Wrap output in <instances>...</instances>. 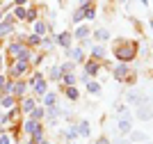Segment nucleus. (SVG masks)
<instances>
[{"label": "nucleus", "instance_id": "obj_1", "mask_svg": "<svg viewBox=\"0 0 153 144\" xmlns=\"http://www.w3.org/2000/svg\"><path fill=\"white\" fill-rule=\"evenodd\" d=\"M114 55L119 57L123 64L130 62V60L135 57V44H130V41H126V44H119V46H117V50H114Z\"/></svg>", "mask_w": 153, "mask_h": 144}, {"label": "nucleus", "instance_id": "obj_2", "mask_svg": "<svg viewBox=\"0 0 153 144\" xmlns=\"http://www.w3.org/2000/svg\"><path fill=\"white\" fill-rule=\"evenodd\" d=\"M126 101L128 103H130V105H144V103H146V94H144V92H140V89H130V92H128L126 94Z\"/></svg>", "mask_w": 153, "mask_h": 144}, {"label": "nucleus", "instance_id": "obj_3", "mask_svg": "<svg viewBox=\"0 0 153 144\" xmlns=\"http://www.w3.org/2000/svg\"><path fill=\"white\" fill-rule=\"evenodd\" d=\"M119 133H126V135H130L133 133V126H130V114H121V119H119Z\"/></svg>", "mask_w": 153, "mask_h": 144}, {"label": "nucleus", "instance_id": "obj_4", "mask_svg": "<svg viewBox=\"0 0 153 144\" xmlns=\"http://www.w3.org/2000/svg\"><path fill=\"white\" fill-rule=\"evenodd\" d=\"M137 117H140L142 121H149V119H153V110H151V105H149V103L140 105V107H137Z\"/></svg>", "mask_w": 153, "mask_h": 144}, {"label": "nucleus", "instance_id": "obj_5", "mask_svg": "<svg viewBox=\"0 0 153 144\" xmlns=\"http://www.w3.org/2000/svg\"><path fill=\"white\" fill-rule=\"evenodd\" d=\"M126 75H128V64H119V66L114 69V78L117 80H123Z\"/></svg>", "mask_w": 153, "mask_h": 144}, {"label": "nucleus", "instance_id": "obj_6", "mask_svg": "<svg viewBox=\"0 0 153 144\" xmlns=\"http://www.w3.org/2000/svg\"><path fill=\"white\" fill-rule=\"evenodd\" d=\"M130 142H146V133L133 131V133H130Z\"/></svg>", "mask_w": 153, "mask_h": 144}, {"label": "nucleus", "instance_id": "obj_7", "mask_svg": "<svg viewBox=\"0 0 153 144\" xmlns=\"http://www.w3.org/2000/svg\"><path fill=\"white\" fill-rule=\"evenodd\" d=\"M94 37H96V41H105V39H110V32L108 30H96Z\"/></svg>", "mask_w": 153, "mask_h": 144}, {"label": "nucleus", "instance_id": "obj_8", "mask_svg": "<svg viewBox=\"0 0 153 144\" xmlns=\"http://www.w3.org/2000/svg\"><path fill=\"white\" fill-rule=\"evenodd\" d=\"M85 71H87V75H94V73H98V64H96V62H87Z\"/></svg>", "mask_w": 153, "mask_h": 144}, {"label": "nucleus", "instance_id": "obj_9", "mask_svg": "<svg viewBox=\"0 0 153 144\" xmlns=\"http://www.w3.org/2000/svg\"><path fill=\"white\" fill-rule=\"evenodd\" d=\"M87 34H89V28H87V25H80V28L76 30V37L78 39H85Z\"/></svg>", "mask_w": 153, "mask_h": 144}, {"label": "nucleus", "instance_id": "obj_10", "mask_svg": "<svg viewBox=\"0 0 153 144\" xmlns=\"http://www.w3.org/2000/svg\"><path fill=\"white\" fill-rule=\"evenodd\" d=\"M91 53H94V57H98V60H101V57H105V48H103V46H94V48H91Z\"/></svg>", "mask_w": 153, "mask_h": 144}, {"label": "nucleus", "instance_id": "obj_11", "mask_svg": "<svg viewBox=\"0 0 153 144\" xmlns=\"http://www.w3.org/2000/svg\"><path fill=\"white\" fill-rule=\"evenodd\" d=\"M87 89H89L91 94H98V92H101V85H98V82H87Z\"/></svg>", "mask_w": 153, "mask_h": 144}, {"label": "nucleus", "instance_id": "obj_12", "mask_svg": "<svg viewBox=\"0 0 153 144\" xmlns=\"http://www.w3.org/2000/svg\"><path fill=\"white\" fill-rule=\"evenodd\" d=\"M59 44H62V46H69V44H71V37H69V32H64L62 37H59Z\"/></svg>", "mask_w": 153, "mask_h": 144}, {"label": "nucleus", "instance_id": "obj_13", "mask_svg": "<svg viewBox=\"0 0 153 144\" xmlns=\"http://www.w3.org/2000/svg\"><path fill=\"white\" fill-rule=\"evenodd\" d=\"M82 14H85V19H94V9H91V7H85Z\"/></svg>", "mask_w": 153, "mask_h": 144}, {"label": "nucleus", "instance_id": "obj_14", "mask_svg": "<svg viewBox=\"0 0 153 144\" xmlns=\"http://www.w3.org/2000/svg\"><path fill=\"white\" fill-rule=\"evenodd\" d=\"M9 28H12V23H9V21H7V23H2V25H0V34H7V32H9Z\"/></svg>", "mask_w": 153, "mask_h": 144}, {"label": "nucleus", "instance_id": "obj_15", "mask_svg": "<svg viewBox=\"0 0 153 144\" xmlns=\"http://www.w3.org/2000/svg\"><path fill=\"white\" fill-rule=\"evenodd\" d=\"M80 133H82V135H89V126H87V121L80 124Z\"/></svg>", "mask_w": 153, "mask_h": 144}, {"label": "nucleus", "instance_id": "obj_16", "mask_svg": "<svg viewBox=\"0 0 153 144\" xmlns=\"http://www.w3.org/2000/svg\"><path fill=\"white\" fill-rule=\"evenodd\" d=\"M46 105H55V94H48V96H46Z\"/></svg>", "mask_w": 153, "mask_h": 144}, {"label": "nucleus", "instance_id": "obj_17", "mask_svg": "<svg viewBox=\"0 0 153 144\" xmlns=\"http://www.w3.org/2000/svg\"><path fill=\"white\" fill-rule=\"evenodd\" d=\"M71 55H73V60H82V50H80V48H76L73 53H71Z\"/></svg>", "mask_w": 153, "mask_h": 144}, {"label": "nucleus", "instance_id": "obj_18", "mask_svg": "<svg viewBox=\"0 0 153 144\" xmlns=\"http://www.w3.org/2000/svg\"><path fill=\"white\" fill-rule=\"evenodd\" d=\"M64 80L69 82V85H73V82H76V75H73V73H66V75H64Z\"/></svg>", "mask_w": 153, "mask_h": 144}, {"label": "nucleus", "instance_id": "obj_19", "mask_svg": "<svg viewBox=\"0 0 153 144\" xmlns=\"http://www.w3.org/2000/svg\"><path fill=\"white\" fill-rule=\"evenodd\" d=\"M34 89H37V94H44V92H46V85H44V82H37V87H34Z\"/></svg>", "mask_w": 153, "mask_h": 144}, {"label": "nucleus", "instance_id": "obj_20", "mask_svg": "<svg viewBox=\"0 0 153 144\" xmlns=\"http://www.w3.org/2000/svg\"><path fill=\"white\" fill-rule=\"evenodd\" d=\"M23 107H25V110H27V112H30V110H32V107H34V101H30V98H27V101H25V105H23Z\"/></svg>", "mask_w": 153, "mask_h": 144}, {"label": "nucleus", "instance_id": "obj_21", "mask_svg": "<svg viewBox=\"0 0 153 144\" xmlns=\"http://www.w3.org/2000/svg\"><path fill=\"white\" fill-rule=\"evenodd\" d=\"M66 94H69V98H78V92H76V89H66Z\"/></svg>", "mask_w": 153, "mask_h": 144}, {"label": "nucleus", "instance_id": "obj_22", "mask_svg": "<svg viewBox=\"0 0 153 144\" xmlns=\"http://www.w3.org/2000/svg\"><path fill=\"white\" fill-rule=\"evenodd\" d=\"M82 16H85V14H82V9H80V12H76V14H73V21H76V23H78V21L82 19Z\"/></svg>", "mask_w": 153, "mask_h": 144}, {"label": "nucleus", "instance_id": "obj_23", "mask_svg": "<svg viewBox=\"0 0 153 144\" xmlns=\"http://www.w3.org/2000/svg\"><path fill=\"white\" fill-rule=\"evenodd\" d=\"M51 75H53V78H59V69H57V66H53V71H51Z\"/></svg>", "mask_w": 153, "mask_h": 144}, {"label": "nucleus", "instance_id": "obj_24", "mask_svg": "<svg viewBox=\"0 0 153 144\" xmlns=\"http://www.w3.org/2000/svg\"><path fill=\"white\" fill-rule=\"evenodd\" d=\"M96 144H110V142H108V137H101V140H98Z\"/></svg>", "mask_w": 153, "mask_h": 144}, {"label": "nucleus", "instance_id": "obj_25", "mask_svg": "<svg viewBox=\"0 0 153 144\" xmlns=\"http://www.w3.org/2000/svg\"><path fill=\"white\" fill-rule=\"evenodd\" d=\"M0 144H9V140H7V137H0Z\"/></svg>", "mask_w": 153, "mask_h": 144}, {"label": "nucleus", "instance_id": "obj_26", "mask_svg": "<svg viewBox=\"0 0 153 144\" xmlns=\"http://www.w3.org/2000/svg\"><path fill=\"white\" fill-rule=\"evenodd\" d=\"M117 144H130V140H119Z\"/></svg>", "mask_w": 153, "mask_h": 144}, {"label": "nucleus", "instance_id": "obj_27", "mask_svg": "<svg viewBox=\"0 0 153 144\" xmlns=\"http://www.w3.org/2000/svg\"><path fill=\"white\" fill-rule=\"evenodd\" d=\"M149 25H151V30H153V21H151V23H149Z\"/></svg>", "mask_w": 153, "mask_h": 144}, {"label": "nucleus", "instance_id": "obj_28", "mask_svg": "<svg viewBox=\"0 0 153 144\" xmlns=\"http://www.w3.org/2000/svg\"><path fill=\"white\" fill-rule=\"evenodd\" d=\"M0 85H2V78H0Z\"/></svg>", "mask_w": 153, "mask_h": 144}, {"label": "nucleus", "instance_id": "obj_29", "mask_svg": "<svg viewBox=\"0 0 153 144\" xmlns=\"http://www.w3.org/2000/svg\"><path fill=\"white\" fill-rule=\"evenodd\" d=\"M80 2H87V0H80Z\"/></svg>", "mask_w": 153, "mask_h": 144}]
</instances>
